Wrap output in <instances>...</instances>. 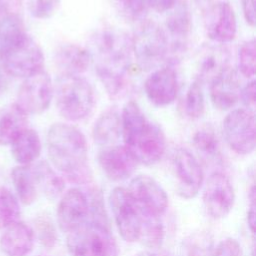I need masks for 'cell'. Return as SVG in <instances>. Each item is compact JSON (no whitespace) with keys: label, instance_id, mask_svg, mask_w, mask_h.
I'll list each match as a JSON object with an SVG mask.
<instances>
[{"label":"cell","instance_id":"6da1fadb","mask_svg":"<svg viewBox=\"0 0 256 256\" xmlns=\"http://www.w3.org/2000/svg\"><path fill=\"white\" fill-rule=\"evenodd\" d=\"M89 52L107 92L111 96L121 93L132 63L131 37L117 28L103 29L93 37Z\"/></svg>","mask_w":256,"mask_h":256},{"label":"cell","instance_id":"7a4b0ae2","mask_svg":"<svg viewBox=\"0 0 256 256\" xmlns=\"http://www.w3.org/2000/svg\"><path fill=\"white\" fill-rule=\"evenodd\" d=\"M46 143L52 164L69 181L85 184L92 179L86 138L78 128L55 123L47 132Z\"/></svg>","mask_w":256,"mask_h":256},{"label":"cell","instance_id":"3957f363","mask_svg":"<svg viewBox=\"0 0 256 256\" xmlns=\"http://www.w3.org/2000/svg\"><path fill=\"white\" fill-rule=\"evenodd\" d=\"M120 117L124 146L138 164L149 166L160 161L166 150V139L161 128L150 122L134 101L124 105Z\"/></svg>","mask_w":256,"mask_h":256},{"label":"cell","instance_id":"277c9868","mask_svg":"<svg viewBox=\"0 0 256 256\" xmlns=\"http://www.w3.org/2000/svg\"><path fill=\"white\" fill-rule=\"evenodd\" d=\"M95 103L91 84L81 76H59L56 85V105L59 113L69 121L86 118Z\"/></svg>","mask_w":256,"mask_h":256},{"label":"cell","instance_id":"5b68a950","mask_svg":"<svg viewBox=\"0 0 256 256\" xmlns=\"http://www.w3.org/2000/svg\"><path fill=\"white\" fill-rule=\"evenodd\" d=\"M66 246L71 256H118V245L106 224L85 222L67 233Z\"/></svg>","mask_w":256,"mask_h":256},{"label":"cell","instance_id":"8992f818","mask_svg":"<svg viewBox=\"0 0 256 256\" xmlns=\"http://www.w3.org/2000/svg\"><path fill=\"white\" fill-rule=\"evenodd\" d=\"M131 42L132 54L143 71L156 68L168 54L169 42L165 30L151 20H144L137 27Z\"/></svg>","mask_w":256,"mask_h":256},{"label":"cell","instance_id":"52a82bcc","mask_svg":"<svg viewBox=\"0 0 256 256\" xmlns=\"http://www.w3.org/2000/svg\"><path fill=\"white\" fill-rule=\"evenodd\" d=\"M0 58L5 72L14 77L27 78L43 70L44 66L40 46L27 34L11 45Z\"/></svg>","mask_w":256,"mask_h":256},{"label":"cell","instance_id":"ba28073f","mask_svg":"<svg viewBox=\"0 0 256 256\" xmlns=\"http://www.w3.org/2000/svg\"><path fill=\"white\" fill-rule=\"evenodd\" d=\"M254 112L239 108L228 113L223 121V136L227 145L237 154L248 155L256 145Z\"/></svg>","mask_w":256,"mask_h":256},{"label":"cell","instance_id":"9c48e42d","mask_svg":"<svg viewBox=\"0 0 256 256\" xmlns=\"http://www.w3.org/2000/svg\"><path fill=\"white\" fill-rule=\"evenodd\" d=\"M109 205L121 237L126 242L138 241L142 224V211L129 191L123 187H115L110 192Z\"/></svg>","mask_w":256,"mask_h":256},{"label":"cell","instance_id":"30bf717a","mask_svg":"<svg viewBox=\"0 0 256 256\" xmlns=\"http://www.w3.org/2000/svg\"><path fill=\"white\" fill-rule=\"evenodd\" d=\"M53 98V85L49 74L41 70L23 81L17 94L16 104L29 114H41L50 106Z\"/></svg>","mask_w":256,"mask_h":256},{"label":"cell","instance_id":"8fae6325","mask_svg":"<svg viewBox=\"0 0 256 256\" xmlns=\"http://www.w3.org/2000/svg\"><path fill=\"white\" fill-rule=\"evenodd\" d=\"M203 202L208 214L214 219L229 214L235 202V192L230 179L221 172L212 173L205 183Z\"/></svg>","mask_w":256,"mask_h":256},{"label":"cell","instance_id":"7c38bea8","mask_svg":"<svg viewBox=\"0 0 256 256\" xmlns=\"http://www.w3.org/2000/svg\"><path fill=\"white\" fill-rule=\"evenodd\" d=\"M173 166L178 180L177 193L184 199L194 198L200 191L204 175L200 163L185 148H178L173 156Z\"/></svg>","mask_w":256,"mask_h":256},{"label":"cell","instance_id":"4fadbf2b","mask_svg":"<svg viewBox=\"0 0 256 256\" xmlns=\"http://www.w3.org/2000/svg\"><path fill=\"white\" fill-rule=\"evenodd\" d=\"M204 26L207 36L213 42L223 45L232 41L237 32V19L231 4L221 1L207 8Z\"/></svg>","mask_w":256,"mask_h":256},{"label":"cell","instance_id":"5bb4252c","mask_svg":"<svg viewBox=\"0 0 256 256\" xmlns=\"http://www.w3.org/2000/svg\"><path fill=\"white\" fill-rule=\"evenodd\" d=\"M138 204L145 211L161 216L168 207V197L162 186L147 175H138L132 178L127 189Z\"/></svg>","mask_w":256,"mask_h":256},{"label":"cell","instance_id":"9a60e30c","mask_svg":"<svg viewBox=\"0 0 256 256\" xmlns=\"http://www.w3.org/2000/svg\"><path fill=\"white\" fill-rule=\"evenodd\" d=\"M98 163L104 174L112 181L130 178L138 165L137 160L124 145L105 147L98 154Z\"/></svg>","mask_w":256,"mask_h":256},{"label":"cell","instance_id":"2e32d148","mask_svg":"<svg viewBox=\"0 0 256 256\" xmlns=\"http://www.w3.org/2000/svg\"><path fill=\"white\" fill-rule=\"evenodd\" d=\"M86 195L78 188H71L62 196L57 208V222L61 231L68 233L86 222L89 213Z\"/></svg>","mask_w":256,"mask_h":256},{"label":"cell","instance_id":"e0dca14e","mask_svg":"<svg viewBox=\"0 0 256 256\" xmlns=\"http://www.w3.org/2000/svg\"><path fill=\"white\" fill-rule=\"evenodd\" d=\"M147 98L157 106L171 104L178 94V78L172 67L154 70L144 83Z\"/></svg>","mask_w":256,"mask_h":256},{"label":"cell","instance_id":"ac0fdd59","mask_svg":"<svg viewBox=\"0 0 256 256\" xmlns=\"http://www.w3.org/2000/svg\"><path fill=\"white\" fill-rule=\"evenodd\" d=\"M20 0H0V57L25 35Z\"/></svg>","mask_w":256,"mask_h":256},{"label":"cell","instance_id":"d6986e66","mask_svg":"<svg viewBox=\"0 0 256 256\" xmlns=\"http://www.w3.org/2000/svg\"><path fill=\"white\" fill-rule=\"evenodd\" d=\"M229 66V52L222 44L203 45L196 59L198 79L202 84L211 83Z\"/></svg>","mask_w":256,"mask_h":256},{"label":"cell","instance_id":"ffe728a7","mask_svg":"<svg viewBox=\"0 0 256 256\" xmlns=\"http://www.w3.org/2000/svg\"><path fill=\"white\" fill-rule=\"evenodd\" d=\"M241 86L237 72L228 67L210 83V99L221 111L233 108L240 100Z\"/></svg>","mask_w":256,"mask_h":256},{"label":"cell","instance_id":"44dd1931","mask_svg":"<svg viewBox=\"0 0 256 256\" xmlns=\"http://www.w3.org/2000/svg\"><path fill=\"white\" fill-rule=\"evenodd\" d=\"M90 52L76 44H64L54 54V64L59 76H80L91 63Z\"/></svg>","mask_w":256,"mask_h":256},{"label":"cell","instance_id":"7402d4cb","mask_svg":"<svg viewBox=\"0 0 256 256\" xmlns=\"http://www.w3.org/2000/svg\"><path fill=\"white\" fill-rule=\"evenodd\" d=\"M34 239L31 227L16 221L4 228L0 237V248L7 256H27L33 249Z\"/></svg>","mask_w":256,"mask_h":256},{"label":"cell","instance_id":"603a6c76","mask_svg":"<svg viewBox=\"0 0 256 256\" xmlns=\"http://www.w3.org/2000/svg\"><path fill=\"white\" fill-rule=\"evenodd\" d=\"M166 36H170L173 48L181 49L191 30V18L186 2L179 1L173 6L166 18Z\"/></svg>","mask_w":256,"mask_h":256},{"label":"cell","instance_id":"cb8c5ba5","mask_svg":"<svg viewBox=\"0 0 256 256\" xmlns=\"http://www.w3.org/2000/svg\"><path fill=\"white\" fill-rule=\"evenodd\" d=\"M27 114L16 104L0 108V145L11 144L27 127Z\"/></svg>","mask_w":256,"mask_h":256},{"label":"cell","instance_id":"d4e9b609","mask_svg":"<svg viewBox=\"0 0 256 256\" xmlns=\"http://www.w3.org/2000/svg\"><path fill=\"white\" fill-rule=\"evenodd\" d=\"M11 154L14 160L20 165H30L41 153V141L38 133L26 128L10 144Z\"/></svg>","mask_w":256,"mask_h":256},{"label":"cell","instance_id":"484cf974","mask_svg":"<svg viewBox=\"0 0 256 256\" xmlns=\"http://www.w3.org/2000/svg\"><path fill=\"white\" fill-rule=\"evenodd\" d=\"M121 136V117L115 110L101 114L93 127L94 141L106 147L112 146Z\"/></svg>","mask_w":256,"mask_h":256},{"label":"cell","instance_id":"4316f807","mask_svg":"<svg viewBox=\"0 0 256 256\" xmlns=\"http://www.w3.org/2000/svg\"><path fill=\"white\" fill-rule=\"evenodd\" d=\"M11 179L18 198L24 205L32 204L37 198V185L31 165H19L12 169Z\"/></svg>","mask_w":256,"mask_h":256},{"label":"cell","instance_id":"83f0119b","mask_svg":"<svg viewBox=\"0 0 256 256\" xmlns=\"http://www.w3.org/2000/svg\"><path fill=\"white\" fill-rule=\"evenodd\" d=\"M37 188H41L42 191L49 197H57L64 189V182L54 170L45 161L38 162L31 166Z\"/></svg>","mask_w":256,"mask_h":256},{"label":"cell","instance_id":"f1b7e54d","mask_svg":"<svg viewBox=\"0 0 256 256\" xmlns=\"http://www.w3.org/2000/svg\"><path fill=\"white\" fill-rule=\"evenodd\" d=\"M193 145L197 152L205 159L218 160L221 156L220 142L212 126L204 125L193 135Z\"/></svg>","mask_w":256,"mask_h":256},{"label":"cell","instance_id":"f546056e","mask_svg":"<svg viewBox=\"0 0 256 256\" xmlns=\"http://www.w3.org/2000/svg\"><path fill=\"white\" fill-rule=\"evenodd\" d=\"M140 209L142 211V224L138 241L149 248H158L161 246L165 235L161 216Z\"/></svg>","mask_w":256,"mask_h":256},{"label":"cell","instance_id":"4dcf8cb0","mask_svg":"<svg viewBox=\"0 0 256 256\" xmlns=\"http://www.w3.org/2000/svg\"><path fill=\"white\" fill-rule=\"evenodd\" d=\"M183 108L185 114L192 119H198L204 113L205 98L203 84L196 78L190 84L185 93Z\"/></svg>","mask_w":256,"mask_h":256},{"label":"cell","instance_id":"1f68e13d","mask_svg":"<svg viewBox=\"0 0 256 256\" xmlns=\"http://www.w3.org/2000/svg\"><path fill=\"white\" fill-rule=\"evenodd\" d=\"M20 206L17 197L6 187L0 188V229L18 221Z\"/></svg>","mask_w":256,"mask_h":256},{"label":"cell","instance_id":"d6a6232c","mask_svg":"<svg viewBox=\"0 0 256 256\" xmlns=\"http://www.w3.org/2000/svg\"><path fill=\"white\" fill-rule=\"evenodd\" d=\"M256 42L255 39L244 42L238 50V70L247 78L255 75L256 59Z\"/></svg>","mask_w":256,"mask_h":256},{"label":"cell","instance_id":"836d02e7","mask_svg":"<svg viewBox=\"0 0 256 256\" xmlns=\"http://www.w3.org/2000/svg\"><path fill=\"white\" fill-rule=\"evenodd\" d=\"M61 0H26L29 13L37 19L51 18L58 10Z\"/></svg>","mask_w":256,"mask_h":256},{"label":"cell","instance_id":"e575fe53","mask_svg":"<svg viewBox=\"0 0 256 256\" xmlns=\"http://www.w3.org/2000/svg\"><path fill=\"white\" fill-rule=\"evenodd\" d=\"M123 10L133 19L143 18L150 8V0H121Z\"/></svg>","mask_w":256,"mask_h":256},{"label":"cell","instance_id":"d590c367","mask_svg":"<svg viewBox=\"0 0 256 256\" xmlns=\"http://www.w3.org/2000/svg\"><path fill=\"white\" fill-rule=\"evenodd\" d=\"M214 256H243V251L240 243L236 239L229 237L217 244Z\"/></svg>","mask_w":256,"mask_h":256},{"label":"cell","instance_id":"8d00e7d4","mask_svg":"<svg viewBox=\"0 0 256 256\" xmlns=\"http://www.w3.org/2000/svg\"><path fill=\"white\" fill-rule=\"evenodd\" d=\"M37 230L40 241L45 246H53L55 242V233L52 224L46 219H39L37 222Z\"/></svg>","mask_w":256,"mask_h":256},{"label":"cell","instance_id":"74e56055","mask_svg":"<svg viewBox=\"0 0 256 256\" xmlns=\"http://www.w3.org/2000/svg\"><path fill=\"white\" fill-rule=\"evenodd\" d=\"M256 82L255 80L247 83L240 91V99L246 109L253 111L256 103Z\"/></svg>","mask_w":256,"mask_h":256},{"label":"cell","instance_id":"f35d334b","mask_svg":"<svg viewBox=\"0 0 256 256\" xmlns=\"http://www.w3.org/2000/svg\"><path fill=\"white\" fill-rule=\"evenodd\" d=\"M241 6L244 18L248 25H255V0H241Z\"/></svg>","mask_w":256,"mask_h":256},{"label":"cell","instance_id":"ab89813d","mask_svg":"<svg viewBox=\"0 0 256 256\" xmlns=\"http://www.w3.org/2000/svg\"><path fill=\"white\" fill-rule=\"evenodd\" d=\"M179 0H150V8L157 12L169 11Z\"/></svg>","mask_w":256,"mask_h":256},{"label":"cell","instance_id":"60d3db41","mask_svg":"<svg viewBox=\"0 0 256 256\" xmlns=\"http://www.w3.org/2000/svg\"><path fill=\"white\" fill-rule=\"evenodd\" d=\"M250 200H251V204H250V207H249V210H248V213H247V223H248V227L251 231L252 234H254V230H255V203H254V200H255V190H254V187L251 189L250 191Z\"/></svg>","mask_w":256,"mask_h":256},{"label":"cell","instance_id":"b9f144b4","mask_svg":"<svg viewBox=\"0 0 256 256\" xmlns=\"http://www.w3.org/2000/svg\"><path fill=\"white\" fill-rule=\"evenodd\" d=\"M8 86V77L4 69L0 68V94L3 93Z\"/></svg>","mask_w":256,"mask_h":256},{"label":"cell","instance_id":"7bdbcfd3","mask_svg":"<svg viewBox=\"0 0 256 256\" xmlns=\"http://www.w3.org/2000/svg\"><path fill=\"white\" fill-rule=\"evenodd\" d=\"M195 1H196V4H197L199 7L203 8L204 10H206V9L209 8L211 5H213L214 3H216V2H214L215 0H195Z\"/></svg>","mask_w":256,"mask_h":256},{"label":"cell","instance_id":"ee69618b","mask_svg":"<svg viewBox=\"0 0 256 256\" xmlns=\"http://www.w3.org/2000/svg\"><path fill=\"white\" fill-rule=\"evenodd\" d=\"M135 256H157V255L149 253V252H142V253H139V254H137Z\"/></svg>","mask_w":256,"mask_h":256}]
</instances>
